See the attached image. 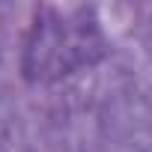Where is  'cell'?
Wrapping results in <instances>:
<instances>
[{
	"label": "cell",
	"mask_w": 152,
	"mask_h": 152,
	"mask_svg": "<svg viewBox=\"0 0 152 152\" xmlns=\"http://www.w3.org/2000/svg\"><path fill=\"white\" fill-rule=\"evenodd\" d=\"M107 54V39L93 6H42L27 30L21 75L33 87H48L96 66Z\"/></svg>",
	"instance_id": "cell-1"
}]
</instances>
